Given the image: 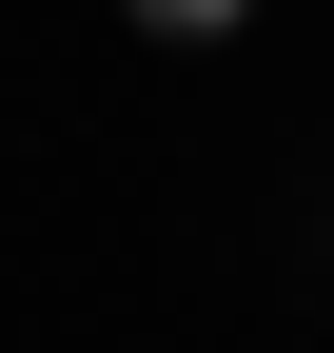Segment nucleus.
I'll use <instances>...</instances> for the list:
<instances>
[{"label": "nucleus", "mask_w": 334, "mask_h": 353, "mask_svg": "<svg viewBox=\"0 0 334 353\" xmlns=\"http://www.w3.org/2000/svg\"><path fill=\"white\" fill-rule=\"evenodd\" d=\"M118 20H138V39H236L256 0H118Z\"/></svg>", "instance_id": "obj_1"}]
</instances>
